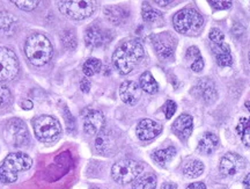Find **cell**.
Wrapping results in <instances>:
<instances>
[{
    "instance_id": "6da1fadb",
    "label": "cell",
    "mask_w": 250,
    "mask_h": 189,
    "mask_svg": "<svg viewBox=\"0 0 250 189\" xmlns=\"http://www.w3.org/2000/svg\"><path fill=\"white\" fill-rule=\"evenodd\" d=\"M145 56L138 41H125L112 53V63L121 74H129Z\"/></svg>"
},
{
    "instance_id": "7a4b0ae2",
    "label": "cell",
    "mask_w": 250,
    "mask_h": 189,
    "mask_svg": "<svg viewBox=\"0 0 250 189\" xmlns=\"http://www.w3.org/2000/svg\"><path fill=\"white\" fill-rule=\"evenodd\" d=\"M24 53L31 64L44 66L51 61L54 48L50 40L43 34H33L24 43Z\"/></svg>"
},
{
    "instance_id": "3957f363",
    "label": "cell",
    "mask_w": 250,
    "mask_h": 189,
    "mask_svg": "<svg viewBox=\"0 0 250 189\" xmlns=\"http://www.w3.org/2000/svg\"><path fill=\"white\" fill-rule=\"evenodd\" d=\"M33 165V159L26 153H9L0 166V181L2 184H13L18 181V173L27 171Z\"/></svg>"
},
{
    "instance_id": "277c9868",
    "label": "cell",
    "mask_w": 250,
    "mask_h": 189,
    "mask_svg": "<svg viewBox=\"0 0 250 189\" xmlns=\"http://www.w3.org/2000/svg\"><path fill=\"white\" fill-rule=\"evenodd\" d=\"M33 129L36 138L42 143H54L62 135L59 121L50 115H40L34 118Z\"/></svg>"
},
{
    "instance_id": "5b68a950",
    "label": "cell",
    "mask_w": 250,
    "mask_h": 189,
    "mask_svg": "<svg viewBox=\"0 0 250 189\" xmlns=\"http://www.w3.org/2000/svg\"><path fill=\"white\" fill-rule=\"evenodd\" d=\"M173 24L177 33L184 35H195L202 29L204 20L196 9L184 8L174 15Z\"/></svg>"
},
{
    "instance_id": "8992f818",
    "label": "cell",
    "mask_w": 250,
    "mask_h": 189,
    "mask_svg": "<svg viewBox=\"0 0 250 189\" xmlns=\"http://www.w3.org/2000/svg\"><path fill=\"white\" fill-rule=\"evenodd\" d=\"M143 172V165L132 159L120 160L112 166L111 176L117 184L127 185L139 178Z\"/></svg>"
},
{
    "instance_id": "52a82bcc",
    "label": "cell",
    "mask_w": 250,
    "mask_h": 189,
    "mask_svg": "<svg viewBox=\"0 0 250 189\" xmlns=\"http://www.w3.org/2000/svg\"><path fill=\"white\" fill-rule=\"evenodd\" d=\"M58 8L65 17L73 20L89 18L96 9L95 1H58Z\"/></svg>"
},
{
    "instance_id": "ba28073f",
    "label": "cell",
    "mask_w": 250,
    "mask_h": 189,
    "mask_svg": "<svg viewBox=\"0 0 250 189\" xmlns=\"http://www.w3.org/2000/svg\"><path fill=\"white\" fill-rule=\"evenodd\" d=\"M6 141L12 145L22 147L29 143V134L24 122L20 118H12L6 123L4 129Z\"/></svg>"
},
{
    "instance_id": "9c48e42d",
    "label": "cell",
    "mask_w": 250,
    "mask_h": 189,
    "mask_svg": "<svg viewBox=\"0 0 250 189\" xmlns=\"http://www.w3.org/2000/svg\"><path fill=\"white\" fill-rule=\"evenodd\" d=\"M20 70L18 57L11 49L0 47V81L13 80Z\"/></svg>"
},
{
    "instance_id": "30bf717a",
    "label": "cell",
    "mask_w": 250,
    "mask_h": 189,
    "mask_svg": "<svg viewBox=\"0 0 250 189\" xmlns=\"http://www.w3.org/2000/svg\"><path fill=\"white\" fill-rule=\"evenodd\" d=\"M246 163L241 156L236 153H227L220 160V172L226 176L237 174L245 168Z\"/></svg>"
},
{
    "instance_id": "8fae6325",
    "label": "cell",
    "mask_w": 250,
    "mask_h": 189,
    "mask_svg": "<svg viewBox=\"0 0 250 189\" xmlns=\"http://www.w3.org/2000/svg\"><path fill=\"white\" fill-rule=\"evenodd\" d=\"M120 96L126 105L134 106L142 97V88L134 81H124L120 87Z\"/></svg>"
},
{
    "instance_id": "7c38bea8",
    "label": "cell",
    "mask_w": 250,
    "mask_h": 189,
    "mask_svg": "<svg viewBox=\"0 0 250 189\" xmlns=\"http://www.w3.org/2000/svg\"><path fill=\"white\" fill-rule=\"evenodd\" d=\"M162 131V127L158 122L153 121V119L145 118L142 119L137 125V136L140 141H151L155 138L158 135H160Z\"/></svg>"
},
{
    "instance_id": "4fadbf2b",
    "label": "cell",
    "mask_w": 250,
    "mask_h": 189,
    "mask_svg": "<svg viewBox=\"0 0 250 189\" xmlns=\"http://www.w3.org/2000/svg\"><path fill=\"white\" fill-rule=\"evenodd\" d=\"M104 127V116L99 110H90L83 118V130L88 135H98Z\"/></svg>"
},
{
    "instance_id": "5bb4252c",
    "label": "cell",
    "mask_w": 250,
    "mask_h": 189,
    "mask_svg": "<svg viewBox=\"0 0 250 189\" xmlns=\"http://www.w3.org/2000/svg\"><path fill=\"white\" fill-rule=\"evenodd\" d=\"M197 96L202 99L204 102H213L217 99L218 93L215 90L214 84L208 79H203L195 86Z\"/></svg>"
},
{
    "instance_id": "9a60e30c",
    "label": "cell",
    "mask_w": 250,
    "mask_h": 189,
    "mask_svg": "<svg viewBox=\"0 0 250 189\" xmlns=\"http://www.w3.org/2000/svg\"><path fill=\"white\" fill-rule=\"evenodd\" d=\"M192 118L188 114H182L173 123V131L181 140H187L192 132Z\"/></svg>"
},
{
    "instance_id": "2e32d148",
    "label": "cell",
    "mask_w": 250,
    "mask_h": 189,
    "mask_svg": "<svg viewBox=\"0 0 250 189\" xmlns=\"http://www.w3.org/2000/svg\"><path fill=\"white\" fill-rule=\"evenodd\" d=\"M85 42L89 48H99L105 42V33L98 26H90L85 31Z\"/></svg>"
},
{
    "instance_id": "e0dca14e",
    "label": "cell",
    "mask_w": 250,
    "mask_h": 189,
    "mask_svg": "<svg viewBox=\"0 0 250 189\" xmlns=\"http://www.w3.org/2000/svg\"><path fill=\"white\" fill-rule=\"evenodd\" d=\"M213 53L215 61L219 66H230L233 64V57L230 53V49L227 44L220 43L213 46Z\"/></svg>"
},
{
    "instance_id": "ac0fdd59",
    "label": "cell",
    "mask_w": 250,
    "mask_h": 189,
    "mask_svg": "<svg viewBox=\"0 0 250 189\" xmlns=\"http://www.w3.org/2000/svg\"><path fill=\"white\" fill-rule=\"evenodd\" d=\"M219 145V138L217 135H214L213 132H205L203 135V137L198 142V149L199 152L205 153V154H211L213 151L217 149Z\"/></svg>"
},
{
    "instance_id": "d6986e66",
    "label": "cell",
    "mask_w": 250,
    "mask_h": 189,
    "mask_svg": "<svg viewBox=\"0 0 250 189\" xmlns=\"http://www.w3.org/2000/svg\"><path fill=\"white\" fill-rule=\"evenodd\" d=\"M17 29V19L7 11H0V34L5 36L13 35Z\"/></svg>"
},
{
    "instance_id": "ffe728a7",
    "label": "cell",
    "mask_w": 250,
    "mask_h": 189,
    "mask_svg": "<svg viewBox=\"0 0 250 189\" xmlns=\"http://www.w3.org/2000/svg\"><path fill=\"white\" fill-rule=\"evenodd\" d=\"M104 14L108 21L111 22L115 26L123 24L126 20L127 15H129L127 12L123 7H121V6H109V7L104 9Z\"/></svg>"
},
{
    "instance_id": "44dd1931",
    "label": "cell",
    "mask_w": 250,
    "mask_h": 189,
    "mask_svg": "<svg viewBox=\"0 0 250 189\" xmlns=\"http://www.w3.org/2000/svg\"><path fill=\"white\" fill-rule=\"evenodd\" d=\"M204 172V164L198 159H191L183 165V173L188 178H198Z\"/></svg>"
},
{
    "instance_id": "7402d4cb",
    "label": "cell",
    "mask_w": 250,
    "mask_h": 189,
    "mask_svg": "<svg viewBox=\"0 0 250 189\" xmlns=\"http://www.w3.org/2000/svg\"><path fill=\"white\" fill-rule=\"evenodd\" d=\"M139 84H140V88L148 94H154L159 91V85L156 83L154 77H153L149 71L144 72V73L140 75Z\"/></svg>"
},
{
    "instance_id": "603a6c76",
    "label": "cell",
    "mask_w": 250,
    "mask_h": 189,
    "mask_svg": "<svg viewBox=\"0 0 250 189\" xmlns=\"http://www.w3.org/2000/svg\"><path fill=\"white\" fill-rule=\"evenodd\" d=\"M112 143H114V141L109 136L108 132H100L95 140V149L102 154H109L112 149V145H114Z\"/></svg>"
},
{
    "instance_id": "cb8c5ba5",
    "label": "cell",
    "mask_w": 250,
    "mask_h": 189,
    "mask_svg": "<svg viewBox=\"0 0 250 189\" xmlns=\"http://www.w3.org/2000/svg\"><path fill=\"white\" fill-rule=\"evenodd\" d=\"M175 154H176V149L173 146H169L167 147V149L155 151V152L152 154V158L155 163H158L159 165L165 166L166 164L169 163L170 160L174 158Z\"/></svg>"
},
{
    "instance_id": "d4e9b609",
    "label": "cell",
    "mask_w": 250,
    "mask_h": 189,
    "mask_svg": "<svg viewBox=\"0 0 250 189\" xmlns=\"http://www.w3.org/2000/svg\"><path fill=\"white\" fill-rule=\"evenodd\" d=\"M236 131L246 146H250V118H240Z\"/></svg>"
},
{
    "instance_id": "484cf974",
    "label": "cell",
    "mask_w": 250,
    "mask_h": 189,
    "mask_svg": "<svg viewBox=\"0 0 250 189\" xmlns=\"http://www.w3.org/2000/svg\"><path fill=\"white\" fill-rule=\"evenodd\" d=\"M156 178L154 175H146L132 182V189H155Z\"/></svg>"
},
{
    "instance_id": "4316f807",
    "label": "cell",
    "mask_w": 250,
    "mask_h": 189,
    "mask_svg": "<svg viewBox=\"0 0 250 189\" xmlns=\"http://www.w3.org/2000/svg\"><path fill=\"white\" fill-rule=\"evenodd\" d=\"M154 47H155L156 52H158V55L160 56L161 58H169L173 56L174 48L171 44L167 43V41H164V40L155 41Z\"/></svg>"
},
{
    "instance_id": "83f0119b",
    "label": "cell",
    "mask_w": 250,
    "mask_h": 189,
    "mask_svg": "<svg viewBox=\"0 0 250 189\" xmlns=\"http://www.w3.org/2000/svg\"><path fill=\"white\" fill-rule=\"evenodd\" d=\"M102 68V63L100 59L98 58H89L83 63V71L87 77H92V75L96 74L98 72L101 70Z\"/></svg>"
},
{
    "instance_id": "f1b7e54d",
    "label": "cell",
    "mask_w": 250,
    "mask_h": 189,
    "mask_svg": "<svg viewBox=\"0 0 250 189\" xmlns=\"http://www.w3.org/2000/svg\"><path fill=\"white\" fill-rule=\"evenodd\" d=\"M62 41L67 49H71V50L76 49L77 37H76V34H74V31L65 30L64 33L62 34Z\"/></svg>"
},
{
    "instance_id": "f546056e",
    "label": "cell",
    "mask_w": 250,
    "mask_h": 189,
    "mask_svg": "<svg viewBox=\"0 0 250 189\" xmlns=\"http://www.w3.org/2000/svg\"><path fill=\"white\" fill-rule=\"evenodd\" d=\"M12 101V94L9 88L0 81V107L8 106Z\"/></svg>"
},
{
    "instance_id": "4dcf8cb0",
    "label": "cell",
    "mask_w": 250,
    "mask_h": 189,
    "mask_svg": "<svg viewBox=\"0 0 250 189\" xmlns=\"http://www.w3.org/2000/svg\"><path fill=\"white\" fill-rule=\"evenodd\" d=\"M12 4H14L18 8L22 11H34L39 6V0H26V1H20V0H12Z\"/></svg>"
},
{
    "instance_id": "1f68e13d",
    "label": "cell",
    "mask_w": 250,
    "mask_h": 189,
    "mask_svg": "<svg viewBox=\"0 0 250 189\" xmlns=\"http://www.w3.org/2000/svg\"><path fill=\"white\" fill-rule=\"evenodd\" d=\"M161 18L160 12L155 11L151 7H144L143 9V19L147 22H154Z\"/></svg>"
},
{
    "instance_id": "d6a6232c",
    "label": "cell",
    "mask_w": 250,
    "mask_h": 189,
    "mask_svg": "<svg viewBox=\"0 0 250 189\" xmlns=\"http://www.w3.org/2000/svg\"><path fill=\"white\" fill-rule=\"evenodd\" d=\"M210 40L212 42H214V44H220V43H224V40H225V35L224 33L221 31L219 28H212L210 30Z\"/></svg>"
},
{
    "instance_id": "836d02e7",
    "label": "cell",
    "mask_w": 250,
    "mask_h": 189,
    "mask_svg": "<svg viewBox=\"0 0 250 189\" xmlns=\"http://www.w3.org/2000/svg\"><path fill=\"white\" fill-rule=\"evenodd\" d=\"M175 112H176V103H175L174 101H171V100H168L165 105L166 118L169 119L171 116L175 114Z\"/></svg>"
},
{
    "instance_id": "e575fe53",
    "label": "cell",
    "mask_w": 250,
    "mask_h": 189,
    "mask_svg": "<svg viewBox=\"0 0 250 189\" xmlns=\"http://www.w3.org/2000/svg\"><path fill=\"white\" fill-rule=\"evenodd\" d=\"M187 59H191V61L195 62L196 59L201 58V52H199V49L196 48V47H190L189 49H188L187 51V55H186Z\"/></svg>"
},
{
    "instance_id": "d590c367",
    "label": "cell",
    "mask_w": 250,
    "mask_h": 189,
    "mask_svg": "<svg viewBox=\"0 0 250 189\" xmlns=\"http://www.w3.org/2000/svg\"><path fill=\"white\" fill-rule=\"evenodd\" d=\"M212 7L214 9H228L232 7V1H210Z\"/></svg>"
},
{
    "instance_id": "8d00e7d4",
    "label": "cell",
    "mask_w": 250,
    "mask_h": 189,
    "mask_svg": "<svg viewBox=\"0 0 250 189\" xmlns=\"http://www.w3.org/2000/svg\"><path fill=\"white\" fill-rule=\"evenodd\" d=\"M203 69H204V59H203L202 57L196 59L195 62H192L191 64V70L193 72H201Z\"/></svg>"
},
{
    "instance_id": "74e56055",
    "label": "cell",
    "mask_w": 250,
    "mask_h": 189,
    "mask_svg": "<svg viewBox=\"0 0 250 189\" xmlns=\"http://www.w3.org/2000/svg\"><path fill=\"white\" fill-rule=\"evenodd\" d=\"M80 87H81V91H83V92H85V93L88 92L89 88H90L89 80L86 79V78H83V79L81 80V83H80Z\"/></svg>"
},
{
    "instance_id": "f35d334b",
    "label": "cell",
    "mask_w": 250,
    "mask_h": 189,
    "mask_svg": "<svg viewBox=\"0 0 250 189\" xmlns=\"http://www.w3.org/2000/svg\"><path fill=\"white\" fill-rule=\"evenodd\" d=\"M187 189H206V186L203 182H193V184L188 186Z\"/></svg>"
},
{
    "instance_id": "ab89813d",
    "label": "cell",
    "mask_w": 250,
    "mask_h": 189,
    "mask_svg": "<svg viewBox=\"0 0 250 189\" xmlns=\"http://www.w3.org/2000/svg\"><path fill=\"white\" fill-rule=\"evenodd\" d=\"M177 185L174 184V182H166V184L162 185V189H176Z\"/></svg>"
},
{
    "instance_id": "60d3db41",
    "label": "cell",
    "mask_w": 250,
    "mask_h": 189,
    "mask_svg": "<svg viewBox=\"0 0 250 189\" xmlns=\"http://www.w3.org/2000/svg\"><path fill=\"white\" fill-rule=\"evenodd\" d=\"M22 107L24 109H31V108H33V103H31L30 101H23Z\"/></svg>"
},
{
    "instance_id": "b9f144b4",
    "label": "cell",
    "mask_w": 250,
    "mask_h": 189,
    "mask_svg": "<svg viewBox=\"0 0 250 189\" xmlns=\"http://www.w3.org/2000/svg\"><path fill=\"white\" fill-rule=\"evenodd\" d=\"M245 186L247 189H250V173L245 178Z\"/></svg>"
},
{
    "instance_id": "7bdbcfd3",
    "label": "cell",
    "mask_w": 250,
    "mask_h": 189,
    "mask_svg": "<svg viewBox=\"0 0 250 189\" xmlns=\"http://www.w3.org/2000/svg\"><path fill=\"white\" fill-rule=\"evenodd\" d=\"M171 2H173V1H161V0H156L155 4H158V5H160V6H167V5L171 4Z\"/></svg>"
},
{
    "instance_id": "ee69618b",
    "label": "cell",
    "mask_w": 250,
    "mask_h": 189,
    "mask_svg": "<svg viewBox=\"0 0 250 189\" xmlns=\"http://www.w3.org/2000/svg\"><path fill=\"white\" fill-rule=\"evenodd\" d=\"M245 106H246V108L248 109L249 112H250V101H247V102L245 103Z\"/></svg>"
},
{
    "instance_id": "f6af8a7d",
    "label": "cell",
    "mask_w": 250,
    "mask_h": 189,
    "mask_svg": "<svg viewBox=\"0 0 250 189\" xmlns=\"http://www.w3.org/2000/svg\"><path fill=\"white\" fill-rule=\"evenodd\" d=\"M90 189H100V188H98V187H92Z\"/></svg>"
},
{
    "instance_id": "bcb514c9",
    "label": "cell",
    "mask_w": 250,
    "mask_h": 189,
    "mask_svg": "<svg viewBox=\"0 0 250 189\" xmlns=\"http://www.w3.org/2000/svg\"><path fill=\"white\" fill-rule=\"evenodd\" d=\"M248 57H249V63H250V52H249V56H248Z\"/></svg>"
}]
</instances>
